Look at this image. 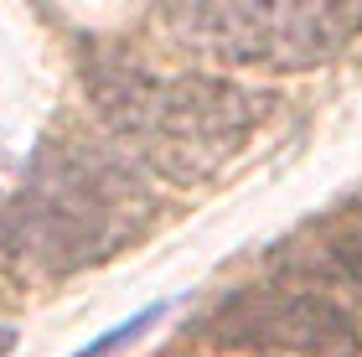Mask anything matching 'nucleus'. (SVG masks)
Masks as SVG:
<instances>
[{
    "mask_svg": "<svg viewBox=\"0 0 362 357\" xmlns=\"http://www.w3.org/2000/svg\"><path fill=\"white\" fill-rule=\"evenodd\" d=\"M88 93L104 124L135 145L151 160V171L187 187L207 182L223 160H233L269 109L264 93L228 83V78L207 73L156 78L124 57L93 62Z\"/></svg>",
    "mask_w": 362,
    "mask_h": 357,
    "instance_id": "1",
    "label": "nucleus"
},
{
    "mask_svg": "<svg viewBox=\"0 0 362 357\" xmlns=\"http://www.w3.org/2000/svg\"><path fill=\"white\" fill-rule=\"evenodd\" d=\"M135 223V192L109 160L83 151H52L21 197L0 202V249L78 269L119 249Z\"/></svg>",
    "mask_w": 362,
    "mask_h": 357,
    "instance_id": "2",
    "label": "nucleus"
},
{
    "mask_svg": "<svg viewBox=\"0 0 362 357\" xmlns=\"http://www.w3.org/2000/svg\"><path fill=\"white\" fill-rule=\"evenodd\" d=\"M171 26L223 62L300 73L362 31V0H171Z\"/></svg>",
    "mask_w": 362,
    "mask_h": 357,
    "instance_id": "3",
    "label": "nucleus"
},
{
    "mask_svg": "<svg viewBox=\"0 0 362 357\" xmlns=\"http://www.w3.org/2000/svg\"><path fill=\"white\" fill-rule=\"evenodd\" d=\"M223 347L295 352V357H352L357 321L326 295H243L228 300L207 327Z\"/></svg>",
    "mask_w": 362,
    "mask_h": 357,
    "instance_id": "4",
    "label": "nucleus"
},
{
    "mask_svg": "<svg viewBox=\"0 0 362 357\" xmlns=\"http://www.w3.org/2000/svg\"><path fill=\"white\" fill-rule=\"evenodd\" d=\"M171 311V305L166 300H156V305H145V311L140 316H129V321H119V327H114V332H104V336H93V342L83 347V352H73V357H114V352H119V347H129V342H135V336L140 332H151L156 327V321L160 316H166Z\"/></svg>",
    "mask_w": 362,
    "mask_h": 357,
    "instance_id": "5",
    "label": "nucleus"
},
{
    "mask_svg": "<svg viewBox=\"0 0 362 357\" xmlns=\"http://www.w3.org/2000/svg\"><path fill=\"white\" fill-rule=\"evenodd\" d=\"M332 264L347 274V280L362 285V228H347V233L332 238Z\"/></svg>",
    "mask_w": 362,
    "mask_h": 357,
    "instance_id": "6",
    "label": "nucleus"
},
{
    "mask_svg": "<svg viewBox=\"0 0 362 357\" xmlns=\"http://www.w3.org/2000/svg\"><path fill=\"white\" fill-rule=\"evenodd\" d=\"M11 347H16V332H11V327H0V357H11Z\"/></svg>",
    "mask_w": 362,
    "mask_h": 357,
    "instance_id": "7",
    "label": "nucleus"
}]
</instances>
